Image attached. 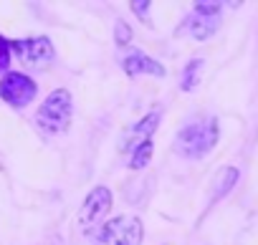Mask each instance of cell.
Wrapping results in <instances>:
<instances>
[{"mask_svg": "<svg viewBox=\"0 0 258 245\" xmlns=\"http://www.w3.org/2000/svg\"><path fill=\"white\" fill-rule=\"evenodd\" d=\"M11 58H13V53H11V41L0 36V71H6V73H8Z\"/></svg>", "mask_w": 258, "mask_h": 245, "instance_id": "9a60e30c", "label": "cell"}, {"mask_svg": "<svg viewBox=\"0 0 258 245\" xmlns=\"http://www.w3.org/2000/svg\"><path fill=\"white\" fill-rule=\"evenodd\" d=\"M109 210H111V190L101 187V185L94 187L86 195V200H84V205L79 210V227L84 232H91L96 225H101V220L106 217Z\"/></svg>", "mask_w": 258, "mask_h": 245, "instance_id": "8992f818", "label": "cell"}, {"mask_svg": "<svg viewBox=\"0 0 258 245\" xmlns=\"http://www.w3.org/2000/svg\"><path fill=\"white\" fill-rule=\"evenodd\" d=\"M220 139V127L218 119H203V121H192V124L182 127L175 137V152L187 157V159H200L208 152H213V147Z\"/></svg>", "mask_w": 258, "mask_h": 245, "instance_id": "6da1fadb", "label": "cell"}, {"mask_svg": "<svg viewBox=\"0 0 258 245\" xmlns=\"http://www.w3.org/2000/svg\"><path fill=\"white\" fill-rule=\"evenodd\" d=\"M200 71H203V58H192V61H187V66L182 68L180 89H182V91H195V86L200 84Z\"/></svg>", "mask_w": 258, "mask_h": 245, "instance_id": "8fae6325", "label": "cell"}, {"mask_svg": "<svg viewBox=\"0 0 258 245\" xmlns=\"http://www.w3.org/2000/svg\"><path fill=\"white\" fill-rule=\"evenodd\" d=\"M11 53L18 56V61L31 66V68H46L56 56V51H53V46H51V41L46 36L11 41Z\"/></svg>", "mask_w": 258, "mask_h": 245, "instance_id": "5b68a950", "label": "cell"}, {"mask_svg": "<svg viewBox=\"0 0 258 245\" xmlns=\"http://www.w3.org/2000/svg\"><path fill=\"white\" fill-rule=\"evenodd\" d=\"M152 152H155V144H152V139H147V142H142L135 152H132V159H129V167L132 170H145L147 165H150V159H152Z\"/></svg>", "mask_w": 258, "mask_h": 245, "instance_id": "7c38bea8", "label": "cell"}, {"mask_svg": "<svg viewBox=\"0 0 258 245\" xmlns=\"http://www.w3.org/2000/svg\"><path fill=\"white\" fill-rule=\"evenodd\" d=\"M160 119H162V111H150L147 116H142L137 124L129 129L126 134H124V139H121V152H135L142 142H147V139H152V134H155V129L160 127Z\"/></svg>", "mask_w": 258, "mask_h": 245, "instance_id": "52a82bcc", "label": "cell"}, {"mask_svg": "<svg viewBox=\"0 0 258 245\" xmlns=\"http://www.w3.org/2000/svg\"><path fill=\"white\" fill-rule=\"evenodd\" d=\"M114 41H116L119 48L129 46V41H132V28H129L124 21H116V26H114Z\"/></svg>", "mask_w": 258, "mask_h": 245, "instance_id": "5bb4252c", "label": "cell"}, {"mask_svg": "<svg viewBox=\"0 0 258 245\" xmlns=\"http://www.w3.org/2000/svg\"><path fill=\"white\" fill-rule=\"evenodd\" d=\"M74 116V99L69 89H53L43 104L38 106L36 114V124L46 132V134H61L69 129Z\"/></svg>", "mask_w": 258, "mask_h": 245, "instance_id": "7a4b0ae2", "label": "cell"}, {"mask_svg": "<svg viewBox=\"0 0 258 245\" xmlns=\"http://www.w3.org/2000/svg\"><path fill=\"white\" fill-rule=\"evenodd\" d=\"M218 31V18H203V16H190L185 23H182V28H177V36L180 33H190L195 41H205V38H210L213 33Z\"/></svg>", "mask_w": 258, "mask_h": 245, "instance_id": "9c48e42d", "label": "cell"}, {"mask_svg": "<svg viewBox=\"0 0 258 245\" xmlns=\"http://www.w3.org/2000/svg\"><path fill=\"white\" fill-rule=\"evenodd\" d=\"M145 225L135 215H119L104 222L94 237V245H142Z\"/></svg>", "mask_w": 258, "mask_h": 245, "instance_id": "3957f363", "label": "cell"}, {"mask_svg": "<svg viewBox=\"0 0 258 245\" xmlns=\"http://www.w3.org/2000/svg\"><path fill=\"white\" fill-rule=\"evenodd\" d=\"M121 68H124L126 76H145V73H150V76H160L162 78L167 73L160 61H155V58H150L147 53H140V51L132 53V56H126Z\"/></svg>", "mask_w": 258, "mask_h": 245, "instance_id": "ba28073f", "label": "cell"}, {"mask_svg": "<svg viewBox=\"0 0 258 245\" xmlns=\"http://www.w3.org/2000/svg\"><path fill=\"white\" fill-rule=\"evenodd\" d=\"M38 94V86L31 76L21 73V71H8L0 78V99L6 104H11L13 109H23L28 106Z\"/></svg>", "mask_w": 258, "mask_h": 245, "instance_id": "277c9868", "label": "cell"}, {"mask_svg": "<svg viewBox=\"0 0 258 245\" xmlns=\"http://www.w3.org/2000/svg\"><path fill=\"white\" fill-rule=\"evenodd\" d=\"M238 177H240V172H238V167H220V172L215 175V180H213V197H210V202H218V200H223L233 187H235V182H238Z\"/></svg>", "mask_w": 258, "mask_h": 245, "instance_id": "30bf717a", "label": "cell"}, {"mask_svg": "<svg viewBox=\"0 0 258 245\" xmlns=\"http://www.w3.org/2000/svg\"><path fill=\"white\" fill-rule=\"evenodd\" d=\"M223 3L218 0H198L195 3V16H203V18H218Z\"/></svg>", "mask_w": 258, "mask_h": 245, "instance_id": "4fadbf2b", "label": "cell"}, {"mask_svg": "<svg viewBox=\"0 0 258 245\" xmlns=\"http://www.w3.org/2000/svg\"><path fill=\"white\" fill-rule=\"evenodd\" d=\"M129 6H132V13L135 16H140L142 21H147L150 23V0H135V3H129Z\"/></svg>", "mask_w": 258, "mask_h": 245, "instance_id": "2e32d148", "label": "cell"}]
</instances>
